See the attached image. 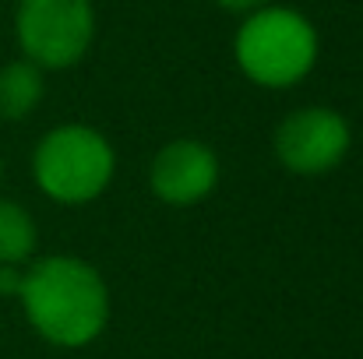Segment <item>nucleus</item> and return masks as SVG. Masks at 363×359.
Segmentation results:
<instances>
[{
	"instance_id": "nucleus-1",
	"label": "nucleus",
	"mask_w": 363,
	"mask_h": 359,
	"mask_svg": "<svg viewBox=\"0 0 363 359\" xmlns=\"http://www.w3.org/2000/svg\"><path fill=\"white\" fill-rule=\"evenodd\" d=\"M18 300L35 335L60 349L96 342L110 321V292L103 275L71 253L39 257L25 271Z\"/></svg>"
},
{
	"instance_id": "nucleus-2",
	"label": "nucleus",
	"mask_w": 363,
	"mask_h": 359,
	"mask_svg": "<svg viewBox=\"0 0 363 359\" xmlns=\"http://www.w3.org/2000/svg\"><path fill=\"white\" fill-rule=\"evenodd\" d=\"M233 57L250 81L289 89L311 74L318 60V32L300 11L268 4L247 14L233 39Z\"/></svg>"
},
{
	"instance_id": "nucleus-3",
	"label": "nucleus",
	"mask_w": 363,
	"mask_h": 359,
	"mask_svg": "<svg viewBox=\"0 0 363 359\" xmlns=\"http://www.w3.org/2000/svg\"><path fill=\"white\" fill-rule=\"evenodd\" d=\"M117 169L110 141L85 123H64L50 130L32 155V176L46 198L57 205H89L96 201Z\"/></svg>"
},
{
	"instance_id": "nucleus-4",
	"label": "nucleus",
	"mask_w": 363,
	"mask_h": 359,
	"mask_svg": "<svg viewBox=\"0 0 363 359\" xmlns=\"http://www.w3.org/2000/svg\"><path fill=\"white\" fill-rule=\"evenodd\" d=\"M14 35L25 60L46 71H64L78 64L92 46V0H18Z\"/></svg>"
},
{
	"instance_id": "nucleus-5",
	"label": "nucleus",
	"mask_w": 363,
	"mask_h": 359,
	"mask_svg": "<svg viewBox=\"0 0 363 359\" xmlns=\"http://www.w3.org/2000/svg\"><path fill=\"white\" fill-rule=\"evenodd\" d=\"M350 152V123L328 106L293 110L275 130V155L296 176H321Z\"/></svg>"
},
{
	"instance_id": "nucleus-6",
	"label": "nucleus",
	"mask_w": 363,
	"mask_h": 359,
	"mask_svg": "<svg viewBox=\"0 0 363 359\" xmlns=\"http://www.w3.org/2000/svg\"><path fill=\"white\" fill-rule=\"evenodd\" d=\"M148 183L162 205H173V208L198 205L219 183V159L208 144L194 137H177L152 159Z\"/></svg>"
},
{
	"instance_id": "nucleus-7",
	"label": "nucleus",
	"mask_w": 363,
	"mask_h": 359,
	"mask_svg": "<svg viewBox=\"0 0 363 359\" xmlns=\"http://www.w3.org/2000/svg\"><path fill=\"white\" fill-rule=\"evenodd\" d=\"M43 99V67L11 60L0 67V120H25Z\"/></svg>"
},
{
	"instance_id": "nucleus-8",
	"label": "nucleus",
	"mask_w": 363,
	"mask_h": 359,
	"mask_svg": "<svg viewBox=\"0 0 363 359\" xmlns=\"http://www.w3.org/2000/svg\"><path fill=\"white\" fill-rule=\"evenodd\" d=\"M35 253V222L32 215L0 198V264H25Z\"/></svg>"
},
{
	"instance_id": "nucleus-9",
	"label": "nucleus",
	"mask_w": 363,
	"mask_h": 359,
	"mask_svg": "<svg viewBox=\"0 0 363 359\" xmlns=\"http://www.w3.org/2000/svg\"><path fill=\"white\" fill-rule=\"evenodd\" d=\"M21 264H0V296H18L21 292Z\"/></svg>"
},
{
	"instance_id": "nucleus-10",
	"label": "nucleus",
	"mask_w": 363,
	"mask_h": 359,
	"mask_svg": "<svg viewBox=\"0 0 363 359\" xmlns=\"http://www.w3.org/2000/svg\"><path fill=\"white\" fill-rule=\"evenodd\" d=\"M216 4H223L226 11H240V14H250V11H257V7H268L272 0H216Z\"/></svg>"
},
{
	"instance_id": "nucleus-11",
	"label": "nucleus",
	"mask_w": 363,
	"mask_h": 359,
	"mask_svg": "<svg viewBox=\"0 0 363 359\" xmlns=\"http://www.w3.org/2000/svg\"><path fill=\"white\" fill-rule=\"evenodd\" d=\"M0 169H4V166H0Z\"/></svg>"
}]
</instances>
